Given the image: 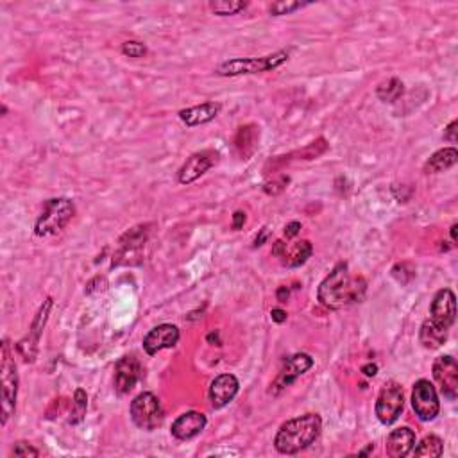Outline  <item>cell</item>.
Instances as JSON below:
<instances>
[{
	"label": "cell",
	"mask_w": 458,
	"mask_h": 458,
	"mask_svg": "<svg viewBox=\"0 0 458 458\" xmlns=\"http://www.w3.org/2000/svg\"><path fill=\"white\" fill-rule=\"evenodd\" d=\"M403 406H405V396H403L401 385L396 382L385 383L376 399V417L379 423L385 426L396 423L401 416Z\"/></svg>",
	"instance_id": "52a82bcc"
},
{
	"label": "cell",
	"mask_w": 458,
	"mask_h": 458,
	"mask_svg": "<svg viewBox=\"0 0 458 458\" xmlns=\"http://www.w3.org/2000/svg\"><path fill=\"white\" fill-rule=\"evenodd\" d=\"M260 142V127H256L254 124H247L239 127L235 137V147L236 152L242 156L244 159H249L254 154Z\"/></svg>",
	"instance_id": "44dd1931"
},
{
	"label": "cell",
	"mask_w": 458,
	"mask_h": 458,
	"mask_svg": "<svg viewBox=\"0 0 458 458\" xmlns=\"http://www.w3.org/2000/svg\"><path fill=\"white\" fill-rule=\"evenodd\" d=\"M367 292V281L360 274H351L345 261H340L322 280L317 290V299L330 310H342L351 304L362 303Z\"/></svg>",
	"instance_id": "6da1fadb"
},
{
	"label": "cell",
	"mask_w": 458,
	"mask_h": 458,
	"mask_svg": "<svg viewBox=\"0 0 458 458\" xmlns=\"http://www.w3.org/2000/svg\"><path fill=\"white\" fill-rule=\"evenodd\" d=\"M222 110V104L220 103H205L199 104V106L186 108V110L179 111V118L185 122L188 127H195V125H202L212 122L217 115Z\"/></svg>",
	"instance_id": "ffe728a7"
},
{
	"label": "cell",
	"mask_w": 458,
	"mask_h": 458,
	"mask_svg": "<svg viewBox=\"0 0 458 458\" xmlns=\"http://www.w3.org/2000/svg\"><path fill=\"white\" fill-rule=\"evenodd\" d=\"M433 378L439 383L444 398L454 401L458 396V364L450 355H442L433 362Z\"/></svg>",
	"instance_id": "7c38bea8"
},
{
	"label": "cell",
	"mask_w": 458,
	"mask_h": 458,
	"mask_svg": "<svg viewBox=\"0 0 458 458\" xmlns=\"http://www.w3.org/2000/svg\"><path fill=\"white\" fill-rule=\"evenodd\" d=\"M457 131H458V120H453L450 125H447L446 131H444V140L450 142V144H457L458 140Z\"/></svg>",
	"instance_id": "e575fe53"
},
{
	"label": "cell",
	"mask_w": 458,
	"mask_h": 458,
	"mask_svg": "<svg viewBox=\"0 0 458 458\" xmlns=\"http://www.w3.org/2000/svg\"><path fill=\"white\" fill-rule=\"evenodd\" d=\"M179 342V328L174 324H159L152 328L144 337V349L147 355L154 356L163 349L174 348Z\"/></svg>",
	"instance_id": "2e32d148"
},
{
	"label": "cell",
	"mask_w": 458,
	"mask_h": 458,
	"mask_svg": "<svg viewBox=\"0 0 458 458\" xmlns=\"http://www.w3.org/2000/svg\"><path fill=\"white\" fill-rule=\"evenodd\" d=\"M11 454L13 457H20V458H29V457H40V451L36 450V447H33L30 444L23 442V440H20V442H15V446H13L11 450Z\"/></svg>",
	"instance_id": "d6a6232c"
},
{
	"label": "cell",
	"mask_w": 458,
	"mask_h": 458,
	"mask_svg": "<svg viewBox=\"0 0 458 458\" xmlns=\"http://www.w3.org/2000/svg\"><path fill=\"white\" fill-rule=\"evenodd\" d=\"M362 372H364L367 378H372V376H376V372H378V365L376 364H367L362 367Z\"/></svg>",
	"instance_id": "b9f144b4"
},
{
	"label": "cell",
	"mask_w": 458,
	"mask_h": 458,
	"mask_svg": "<svg viewBox=\"0 0 458 458\" xmlns=\"http://www.w3.org/2000/svg\"><path fill=\"white\" fill-rule=\"evenodd\" d=\"M76 215V206L70 199H50L45 202L42 213L36 219L35 233L36 236H52L63 231L70 220Z\"/></svg>",
	"instance_id": "277c9868"
},
{
	"label": "cell",
	"mask_w": 458,
	"mask_h": 458,
	"mask_svg": "<svg viewBox=\"0 0 458 458\" xmlns=\"http://www.w3.org/2000/svg\"><path fill=\"white\" fill-rule=\"evenodd\" d=\"M288 59L287 50H277L261 57H235L220 63L215 69L217 76L222 77H236V76H251V74H261L276 70L277 67Z\"/></svg>",
	"instance_id": "3957f363"
},
{
	"label": "cell",
	"mask_w": 458,
	"mask_h": 458,
	"mask_svg": "<svg viewBox=\"0 0 458 458\" xmlns=\"http://www.w3.org/2000/svg\"><path fill=\"white\" fill-rule=\"evenodd\" d=\"M412 453L416 454V457H442L444 440L437 435H426L417 444V447L413 446Z\"/></svg>",
	"instance_id": "d4e9b609"
},
{
	"label": "cell",
	"mask_w": 458,
	"mask_h": 458,
	"mask_svg": "<svg viewBox=\"0 0 458 458\" xmlns=\"http://www.w3.org/2000/svg\"><path fill=\"white\" fill-rule=\"evenodd\" d=\"M285 249H287V244H285L283 240H276V244H274V247H273V254L274 256L281 258L283 256Z\"/></svg>",
	"instance_id": "f35d334b"
},
{
	"label": "cell",
	"mask_w": 458,
	"mask_h": 458,
	"mask_svg": "<svg viewBox=\"0 0 458 458\" xmlns=\"http://www.w3.org/2000/svg\"><path fill=\"white\" fill-rule=\"evenodd\" d=\"M219 163V152L213 149H205V151L193 152L178 172V181L181 185H190V183L197 181L201 176H205L206 172L212 167H215Z\"/></svg>",
	"instance_id": "8fae6325"
},
{
	"label": "cell",
	"mask_w": 458,
	"mask_h": 458,
	"mask_svg": "<svg viewBox=\"0 0 458 458\" xmlns=\"http://www.w3.org/2000/svg\"><path fill=\"white\" fill-rule=\"evenodd\" d=\"M322 430V419L319 413H304L281 424L277 430L274 447L281 454H297L310 447L319 439Z\"/></svg>",
	"instance_id": "7a4b0ae2"
},
{
	"label": "cell",
	"mask_w": 458,
	"mask_h": 458,
	"mask_svg": "<svg viewBox=\"0 0 458 458\" xmlns=\"http://www.w3.org/2000/svg\"><path fill=\"white\" fill-rule=\"evenodd\" d=\"M458 161V151L454 147H446L437 151L432 158L424 165V172L426 174H439V172L447 171Z\"/></svg>",
	"instance_id": "7402d4cb"
},
{
	"label": "cell",
	"mask_w": 458,
	"mask_h": 458,
	"mask_svg": "<svg viewBox=\"0 0 458 458\" xmlns=\"http://www.w3.org/2000/svg\"><path fill=\"white\" fill-rule=\"evenodd\" d=\"M120 50L124 56L134 57V59H138V57H144L145 54H147V47H145V43L137 42V40H129V42L122 43Z\"/></svg>",
	"instance_id": "1f68e13d"
},
{
	"label": "cell",
	"mask_w": 458,
	"mask_h": 458,
	"mask_svg": "<svg viewBox=\"0 0 458 458\" xmlns=\"http://www.w3.org/2000/svg\"><path fill=\"white\" fill-rule=\"evenodd\" d=\"M446 338H447V330H442V328L435 326L430 319L428 321H424L423 326H420L419 340L420 344H423V348L430 349V351L439 349L440 345L446 342Z\"/></svg>",
	"instance_id": "cb8c5ba5"
},
{
	"label": "cell",
	"mask_w": 458,
	"mask_h": 458,
	"mask_svg": "<svg viewBox=\"0 0 458 458\" xmlns=\"http://www.w3.org/2000/svg\"><path fill=\"white\" fill-rule=\"evenodd\" d=\"M0 383H2V426H6L9 417L15 413L16 396H18V372L15 358L11 355L8 338L2 342V358H0Z\"/></svg>",
	"instance_id": "5b68a950"
},
{
	"label": "cell",
	"mask_w": 458,
	"mask_h": 458,
	"mask_svg": "<svg viewBox=\"0 0 458 458\" xmlns=\"http://www.w3.org/2000/svg\"><path fill=\"white\" fill-rule=\"evenodd\" d=\"M149 227H151L149 224H140V226L131 227L129 231H125L124 235L120 236V240H118V251L113 258V265L115 263L118 265L122 258L129 256V254H133V253H138V251L147 244L149 233H151Z\"/></svg>",
	"instance_id": "ac0fdd59"
},
{
	"label": "cell",
	"mask_w": 458,
	"mask_h": 458,
	"mask_svg": "<svg viewBox=\"0 0 458 458\" xmlns=\"http://www.w3.org/2000/svg\"><path fill=\"white\" fill-rule=\"evenodd\" d=\"M270 317H273L274 322L281 324V322L287 321V311L281 310V308H273V311H270Z\"/></svg>",
	"instance_id": "8d00e7d4"
},
{
	"label": "cell",
	"mask_w": 458,
	"mask_h": 458,
	"mask_svg": "<svg viewBox=\"0 0 458 458\" xmlns=\"http://www.w3.org/2000/svg\"><path fill=\"white\" fill-rule=\"evenodd\" d=\"M86 408H88V396L83 389H77L76 394H74V406L72 412H70L69 423L70 424H79L81 420L84 419L86 416Z\"/></svg>",
	"instance_id": "83f0119b"
},
{
	"label": "cell",
	"mask_w": 458,
	"mask_h": 458,
	"mask_svg": "<svg viewBox=\"0 0 458 458\" xmlns=\"http://www.w3.org/2000/svg\"><path fill=\"white\" fill-rule=\"evenodd\" d=\"M267 239H269V229H267V227H263V229H261L260 235L256 236V240H254V247L263 246V244H265V240H267Z\"/></svg>",
	"instance_id": "60d3db41"
},
{
	"label": "cell",
	"mask_w": 458,
	"mask_h": 458,
	"mask_svg": "<svg viewBox=\"0 0 458 458\" xmlns=\"http://www.w3.org/2000/svg\"><path fill=\"white\" fill-rule=\"evenodd\" d=\"M240 383L236 379L235 374H220L210 385L208 398L212 403V408L220 410L224 406H227L229 403L235 399V396L239 394Z\"/></svg>",
	"instance_id": "9a60e30c"
},
{
	"label": "cell",
	"mask_w": 458,
	"mask_h": 458,
	"mask_svg": "<svg viewBox=\"0 0 458 458\" xmlns=\"http://www.w3.org/2000/svg\"><path fill=\"white\" fill-rule=\"evenodd\" d=\"M288 181H290L288 176H281V178L273 179V181H269L265 186H263V192H265L267 195H277V193H281L285 188H287Z\"/></svg>",
	"instance_id": "836d02e7"
},
{
	"label": "cell",
	"mask_w": 458,
	"mask_h": 458,
	"mask_svg": "<svg viewBox=\"0 0 458 458\" xmlns=\"http://www.w3.org/2000/svg\"><path fill=\"white\" fill-rule=\"evenodd\" d=\"M206 423H208V419H206L205 413L190 410V412L181 413L172 423L171 433L178 440H192L193 437H197L206 428Z\"/></svg>",
	"instance_id": "e0dca14e"
},
{
	"label": "cell",
	"mask_w": 458,
	"mask_h": 458,
	"mask_svg": "<svg viewBox=\"0 0 458 458\" xmlns=\"http://www.w3.org/2000/svg\"><path fill=\"white\" fill-rule=\"evenodd\" d=\"M131 419L140 430L152 432L163 423V406L161 401L152 392H142L131 401L129 406Z\"/></svg>",
	"instance_id": "8992f818"
},
{
	"label": "cell",
	"mask_w": 458,
	"mask_h": 458,
	"mask_svg": "<svg viewBox=\"0 0 458 458\" xmlns=\"http://www.w3.org/2000/svg\"><path fill=\"white\" fill-rule=\"evenodd\" d=\"M52 304H54L52 297H47V299L43 301L38 314H36L35 321H33V324H30V330L29 333H27V337L22 338V340L16 344V349H18V353L22 355V358L25 360V362H35L36 355H38V342H40V337H42V331L43 328H45L47 321H49V314L50 310H52Z\"/></svg>",
	"instance_id": "30bf717a"
},
{
	"label": "cell",
	"mask_w": 458,
	"mask_h": 458,
	"mask_svg": "<svg viewBox=\"0 0 458 458\" xmlns=\"http://www.w3.org/2000/svg\"><path fill=\"white\" fill-rule=\"evenodd\" d=\"M299 231L301 224L296 222V220H294V222H288L287 226H285V236H287V239H294V236L299 235Z\"/></svg>",
	"instance_id": "d590c367"
},
{
	"label": "cell",
	"mask_w": 458,
	"mask_h": 458,
	"mask_svg": "<svg viewBox=\"0 0 458 458\" xmlns=\"http://www.w3.org/2000/svg\"><path fill=\"white\" fill-rule=\"evenodd\" d=\"M457 319V297L451 288H440L430 307V321L442 330L450 331Z\"/></svg>",
	"instance_id": "4fadbf2b"
},
{
	"label": "cell",
	"mask_w": 458,
	"mask_h": 458,
	"mask_svg": "<svg viewBox=\"0 0 458 458\" xmlns=\"http://www.w3.org/2000/svg\"><path fill=\"white\" fill-rule=\"evenodd\" d=\"M412 406L420 420H433L440 412V403L437 390L430 379H417L412 390Z\"/></svg>",
	"instance_id": "9c48e42d"
},
{
	"label": "cell",
	"mask_w": 458,
	"mask_h": 458,
	"mask_svg": "<svg viewBox=\"0 0 458 458\" xmlns=\"http://www.w3.org/2000/svg\"><path fill=\"white\" fill-rule=\"evenodd\" d=\"M142 376V365L137 356L125 355L115 365V390L118 394H129Z\"/></svg>",
	"instance_id": "5bb4252c"
},
{
	"label": "cell",
	"mask_w": 458,
	"mask_h": 458,
	"mask_svg": "<svg viewBox=\"0 0 458 458\" xmlns=\"http://www.w3.org/2000/svg\"><path fill=\"white\" fill-rule=\"evenodd\" d=\"M413 446H416V432L408 426H403L390 432V435L387 437L385 450L390 458H403L412 453Z\"/></svg>",
	"instance_id": "d6986e66"
},
{
	"label": "cell",
	"mask_w": 458,
	"mask_h": 458,
	"mask_svg": "<svg viewBox=\"0 0 458 458\" xmlns=\"http://www.w3.org/2000/svg\"><path fill=\"white\" fill-rule=\"evenodd\" d=\"M405 93V84H403L401 79L398 77H392V79L385 81L378 86L376 90V95H378V99L383 101V103H396V101Z\"/></svg>",
	"instance_id": "484cf974"
},
{
	"label": "cell",
	"mask_w": 458,
	"mask_h": 458,
	"mask_svg": "<svg viewBox=\"0 0 458 458\" xmlns=\"http://www.w3.org/2000/svg\"><path fill=\"white\" fill-rule=\"evenodd\" d=\"M314 253V247L308 240H301V242H296L294 246H287L283 253V263L287 267H292V269H296V267L304 265L308 261V258L311 256Z\"/></svg>",
	"instance_id": "603a6c76"
},
{
	"label": "cell",
	"mask_w": 458,
	"mask_h": 458,
	"mask_svg": "<svg viewBox=\"0 0 458 458\" xmlns=\"http://www.w3.org/2000/svg\"><path fill=\"white\" fill-rule=\"evenodd\" d=\"M392 276H394L401 285H408L410 281L416 277V269H413L412 263L403 261V263H398V265L392 269Z\"/></svg>",
	"instance_id": "4dcf8cb0"
},
{
	"label": "cell",
	"mask_w": 458,
	"mask_h": 458,
	"mask_svg": "<svg viewBox=\"0 0 458 458\" xmlns=\"http://www.w3.org/2000/svg\"><path fill=\"white\" fill-rule=\"evenodd\" d=\"M314 367V358L307 353H297V355L288 356L283 362V367L280 369L277 376L274 378V382L270 383L269 394L280 396L285 389L296 382L299 376H303L304 372H308Z\"/></svg>",
	"instance_id": "ba28073f"
},
{
	"label": "cell",
	"mask_w": 458,
	"mask_h": 458,
	"mask_svg": "<svg viewBox=\"0 0 458 458\" xmlns=\"http://www.w3.org/2000/svg\"><path fill=\"white\" fill-rule=\"evenodd\" d=\"M328 151V144H326L324 138H319L317 142H311L310 145H307L304 149H301L297 154L301 156V159H315L319 158L321 154Z\"/></svg>",
	"instance_id": "f546056e"
},
{
	"label": "cell",
	"mask_w": 458,
	"mask_h": 458,
	"mask_svg": "<svg viewBox=\"0 0 458 458\" xmlns=\"http://www.w3.org/2000/svg\"><path fill=\"white\" fill-rule=\"evenodd\" d=\"M210 8L217 16H231L244 11L247 8V2H244V0H215L210 4Z\"/></svg>",
	"instance_id": "4316f807"
},
{
	"label": "cell",
	"mask_w": 458,
	"mask_h": 458,
	"mask_svg": "<svg viewBox=\"0 0 458 458\" xmlns=\"http://www.w3.org/2000/svg\"><path fill=\"white\" fill-rule=\"evenodd\" d=\"M244 224H246V213L236 212L235 215H233V229H240Z\"/></svg>",
	"instance_id": "74e56055"
},
{
	"label": "cell",
	"mask_w": 458,
	"mask_h": 458,
	"mask_svg": "<svg viewBox=\"0 0 458 458\" xmlns=\"http://www.w3.org/2000/svg\"><path fill=\"white\" fill-rule=\"evenodd\" d=\"M276 297H277V301H280V303H287L288 297H290V290H288L287 287H280V288H277V292H276Z\"/></svg>",
	"instance_id": "ab89813d"
},
{
	"label": "cell",
	"mask_w": 458,
	"mask_h": 458,
	"mask_svg": "<svg viewBox=\"0 0 458 458\" xmlns=\"http://www.w3.org/2000/svg\"><path fill=\"white\" fill-rule=\"evenodd\" d=\"M457 229H458V226H457V224H453V226H451V240H453V244L458 242V239H457Z\"/></svg>",
	"instance_id": "7bdbcfd3"
},
{
	"label": "cell",
	"mask_w": 458,
	"mask_h": 458,
	"mask_svg": "<svg viewBox=\"0 0 458 458\" xmlns=\"http://www.w3.org/2000/svg\"><path fill=\"white\" fill-rule=\"evenodd\" d=\"M308 2H292V0H280V2H274V4H270L269 11L273 16H283V15H292L294 11H297V9H303L307 8Z\"/></svg>",
	"instance_id": "f1b7e54d"
}]
</instances>
